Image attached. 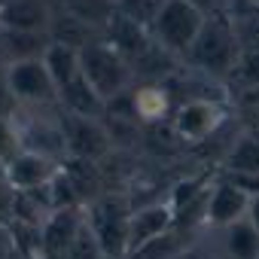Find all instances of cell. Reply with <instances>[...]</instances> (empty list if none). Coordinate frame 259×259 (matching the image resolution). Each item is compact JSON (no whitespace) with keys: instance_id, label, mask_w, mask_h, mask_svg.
Segmentation results:
<instances>
[{"instance_id":"obj_1","label":"cell","mask_w":259,"mask_h":259,"mask_svg":"<svg viewBox=\"0 0 259 259\" xmlns=\"http://www.w3.org/2000/svg\"><path fill=\"white\" fill-rule=\"evenodd\" d=\"M79 76L98 92L104 104L132 92L135 67L119 49H113L107 40H95L79 49Z\"/></svg>"},{"instance_id":"obj_2","label":"cell","mask_w":259,"mask_h":259,"mask_svg":"<svg viewBox=\"0 0 259 259\" xmlns=\"http://www.w3.org/2000/svg\"><path fill=\"white\" fill-rule=\"evenodd\" d=\"M189 58L213 73V76H226V73H235L238 67V58H241V49H238V34H235V25L220 16V13H210L204 19V28L198 34V40L192 43L189 49Z\"/></svg>"},{"instance_id":"obj_3","label":"cell","mask_w":259,"mask_h":259,"mask_svg":"<svg viewBox=\"0 0 259 259\" xmlns=\"http://www.w3.org/2000/svg\"><path fill=\"white\" fill-rule=\"evenodd\" d=\"M204 13L195 10L186 0H165L156 22H153V37L156 43L171 52V55H189L192 43L198 40L201 28H204Z\"/></svg>"},{"instance_id":"obj_4","label":"cell","mask_w":259,"mask_h":259,"mask_svg":"<svg viewBox=\"0 0 259 259\" xmlns=\"http://www.w3.org/2000/svg\"><path fill=\"white\" fill-rule=\"evenodd\" d=\"M128 220H132V210L122 198L104 195L92 201V210L85 213V226L92 229L104 259H128Z\"/></svg>"},{"instance_id":"obj_5","label":"cell","mask_w":259,"mask_h":259,"mask_svg":"<svg viewBox=\"0 0 259 259\" xmlns=\"http://www.w3.org/2000/svg\"><path fill=\"white\" fill-rule=\"evenodd\" d=\"M4 82H7V89L13 92L16 101H25V104H49V101H58V89H55V82H52L43 58L10 64L7 73H4Z\"/></svg>"},{"instance_id":"obj_6","label":"cell","mask_w":259,"mask_h":259,"mask_svg":"<svg viewBox=\"0 0 259 259\" xmlns=\"http://www.w3.org/2000/svg\"><path fill=\"white\" fill-rule=\"evenodd\" d=\"M226 122V107L210 98H192L177 107L174 113V135L186 144L207 141L217 128Z\"/></svg>"},{"instance_id":"obj_7","label":"cell","mask_w":259,"mask_h":259,"mask_svg":"<svg viewBox=\"0 0 259 259\" xmlns=\"http://www.w3.org/2000/svg\"><path fill=\"white\" fill-rule=\"evenodd\" d=\"M61 128H64V141H67V153L73 159H98L110 150V132L98 122V119H85V116H73L64 110V119H61Z\"/></svg>"},{"instance_id":"obj_8","label":"cell","mask_w":259,"mask_h":259,"mask_svg":"<svg viewBox=\"0 0 259 259\" xmlns=\"http://www.w3.org/2000/svg\"><path fill=\"white\" fill-rule=\"evenodd\" d=\"M82 213L76 207H64V210H52L49 220L40 226V250L43 259H67L79 232H82Z\"/></svg>"},{"instance_id":"obj_9","label":"cell","mask_w":259,"mask_h":259,"mask_svg":"<svg viewBox=\"0 0 259 259\" xmlns=\"http://www.w3.org/2000/svg\"><path fill=\"white\" fill-rule=\"evenodd\" d=\"M58 171H61V165L55 159L28 153V150H19L16 156L7 159V180L16 192H37V189L49 186Z\"/></svg>"},{"instance_id":"obj_10","label":"cell","mask_w":259,"mask_h":259,"mask_svg":"<svg viewBox=\"0 0 259 259\" xmlns=\"http://www.w3.org/2000/svg\"><path fill=\"white\" fill-rule=\"evenodd\" d=\"M174 223H177V217H174V207L168 201L132 210V220H128V259H132L144 244H150L153 238L171 232Z\"/></svg>"},{"instance_id":"obj_11","label":"cell","mask_w":259,"mask_h":259,"mask_svg":"<svg viewBox=\"0 0 259 259\" xmlns=\"http://www.w3.org/2000/svg\"><path fill=\"white\" fill-rule=\"evenodd\" d=\"M107 43L113 46V49H119L128 61H138L156 40H153V31L147 28V25H141L138 19H132V16H125L119 7H116V13L110 16V22H107Z\"/></svg>"},{"instance_id":"obj_12","label":"cell","mask_w":259,"mask_h":259,"mask_svg":"<svg viewBox=\"0 0 259 259\" xmlns=\"http://www.w3.org/2000/svg\"><path fill=\"white\" fill-rule=\"evenodd\" d=\"M247 204H250V195H244L241 189H235L232 183L220 180L210 186L207 192V204H204V220L217 229H229L232 223L244 220L247 217Z\"/></svg>"},{"instance_id":"obj_13","label":"cell","mask_w":259,"mask_h":259,"mask_svg":"<svg viewBox=\"0 0 259 259\" xmlns=\"http://www.w3.org/2000/svg\"><path fill=\"white\" fill-rule=\"evenodd\" d=\"M52 37L49 31H0V58L4 64H16V61H34L43 58V52L49 49Z\"/></svg>"},{"instance_id":"obj_14","label":"cell","mask_w":259,"mask_h":259,"mask_svg":"<svg viewBox=\"0 0 259 259\" xmlns=\"http://www.w3.org/2000/svg\"><path fill=\"white\" fill-rule=\"evenodd\" d=\"M0 22L10 31H49L52 16L40 0H7L0 4Z\"/></svg>"},{"instance_id":"obj_15","label":"cell","mask_w":259,"mask_h":259,"mask_svg":"<svg viewBox=\"0 0 259 259\" xmlns=\"http://www.w3.org/2000/svg\"><path fill=\"white\" fill-rule=\"evenodd\" d=\"M43 64L55 82V89H67L76 76H79V49L67 46V43H49V49L43 52Z\"/></svg>"},{"instance_id":"obj_16","label":"cell","mask_w":259,"mask_h":259,"mask_svg":"<svg viewBox=\"0 0 259 259\" xmlns=\"http://www.w3.org/2000/svg\"><path fill=\"white\" fill-rule=\"evenodd\" d=\"M58 101H61V104H64V110H67V113H73V116L101 119V116L107 113V104L98 98V92H95L82 76H76L67 89H61V92H58Z\"/></svg>"},{"instance_id":"obj_17","label":"cell","mask_w":259,"mask_h":259,"mask_svg":"<svg viewBox=\"0 0 259 259\" xmlns=\"http://www.w3.org/2000/svg\"><path fill=\"white\" fill-rule=\"evenodd\" d=\"M226 250L232 259H259V232L244 220L226 229Z\"/></svg>"},{"instance_id":"obj_18","label":"cell","mask_w":259,"mask_h":259,"mask_svg":"<svg viewBox=\"0 0 259 259\" xmlns=\"http://www.w3.org/2000/svg\"><path fill=\"white\" fill-rule=\"evenodd\" d=\"M132 101H135V113L138 119L144 122H156L168 113L171 101H168V92L162 85H141V89H132Z\"/></svg>"},{"instance_id":"obj_19","label":"cell","mask_w":259,"mask_h":259,"mask_svg":"<svg viewBox=\"0 0 259 259\" xmlns=\"http://www.w3.org/2000/svg\"><path fill=\"white\" fill-rule=\"evenodd\" d=\"M67 13L85 25H107L110 16L116 13V4H110V0H70Z\"/></svg>"},{"instance_id":"obj_20","label":"cell","mask_w":259,"mask_h":259,"mask_svg":"<svg viewBox=\"0 0 259 259\" xmlns=\"http://www.w3.org/2000/svg\"><path fill=\"white\" fill-rule=\"evenodd\" d=\"M186 247L177 241V232L171 229V232H165V235H159V238H153L150 244H144L132 259H174L177 253H183Z\"/></svg>"},{"instance_id":"obj_21","label":"cell","mask_w":259,"mask_h":259,"mask_svg":"<svg viewBox=\"0 0 259 259\" xmlns=\"http://www.w3.org/2000/svg\"><path fill=\"white\" fill-rule=\"evenodd\" d=\"M229 171H253V174H259V138H244L232 150Z\"/></svg>"},{"instance_id":"obj_22","label":"cell","mask_w":259,"mask_h":259,"mask_svg":"<svg viewBox=\"0 0 259 259\" xmlns=\"http://www.w3.org/2000/svg\"><path fill=\"white\" fill-rule=\"evenodd\" d=\"M162 4H165V0H119L116 7H119V10H122L125 16H132V19H138L141 25L153 28V22H156V16H159Z\"/></svg>"},{"instance_id":"obj_23","label":"cell","mask_w":259,"mask_h":259,"mask_svg":"<svg viewBox=\"0 0 259 259\" xmlns=\"http://www.w3.org/2000/svg\"><path fill=\"white\" fill-rule=\"evenodd\" d=\"M226 183H232L235 189H241L244 195H259V174H253V171H226V177H223Z\"/></svg>"},{"instance_id":"obj_24","label":"cell","mask_w":259,"mask_h":259,"mask_svg":"<svg viewBox=\"0 0 259 259\" xmlns=\"http://www.w3.org/2000/svg\"><path fill=\"white\" fill-rule=\"evenodd\" d=\"M16 189L10 186V180H0V226L16 223Z\"/></svg>"},{"instance_id":"obj_25","label":"cell","mask_w":259,"mask_h":259,"mask_svg":"<svg viewBox=\"0 0 259 259\" xmlns=\"http://www.w3.org/2000/svg\"><path fill=\"white\" fill-rule=\"evenodd\" d=\"M235 73H238L247 85L256 89V85H259V52H247V55H241Z\"/></svg>"},{"instance_id":"obj_26","label":"cell","mask_w":259,"mask_h":259,"mask_svg":"<svg viewBox=\"0 0 259 259\" xmlns=\"http://www.w3.org/2000/svg\"><path fill=\"white\" fill-rule=\"evenodd\" d=\"M16 104H19V101L13 98V92L7 89V82H0V125L13 119V113H16Z\"/></svg>"},{"instance_id":"obj_27","label":"cell","mask_w":259,"mask_h":259,"mask_svg":"<svg viewBox=\"0 0 259 259\" xmlns=\"http://www.w3.org/2000/svg\"><path fill=\"white\" fill-rule=\"evenodd\" d=\"M247 223L259 232V195H253L250 204H247Z\"/></svg>"},{"instance_id":"obj_28","label":"cell","mask_w":259,"mask_h":259,"mask_svg":"<svg viewBox=\"0 0 259 259\" xmlns=\"http://www.w3.org/2000/svg\"><path fill=\"white\" fill-rule=\"evenodd\" d=\"M186 4H192L195 10H201L204 16H210V13H213V10L220 7V0H186Z\"/></svg>"},{"instance_id":"obj_29","label":"cell","mask_w":259,"mask_h":259,"mask_svg":"<svg viewBox=\"0 0 259 259\" xmlns=\"http://www.w3.org/2000/svg\"><path fill=\"white\" fill-rule=\"evenodd\" d=\"M174 259H207V256H204L198 247H186V250H183V253H177Z\"/></svg>"},{"instance_id":"obj_30","label":"cell","mask_w":259,"mask_h":259,"mask_svg":"<svg viewBox=\"0 0 259 259\" xmlns=\"http://www.w3.org/2000/svg\"><path fill=\"white\" fill-rule=\"evenodd\" d=\"M250 4H253V7H259V0H250Z\"/></svg>"},{"instance_id":"obj_31","label":"cell","mask_w":259,"mask_h":259,"mask_svg":"<svg viewBox=\"0 0 259 259\" xmlns=\"http://www.w3.org/2000/svg\"><path fill=\"white\" fill-rule=\"evenodd\" d=\"M0 31H4V22H0Z\"/></svg>"}]
</instances>
